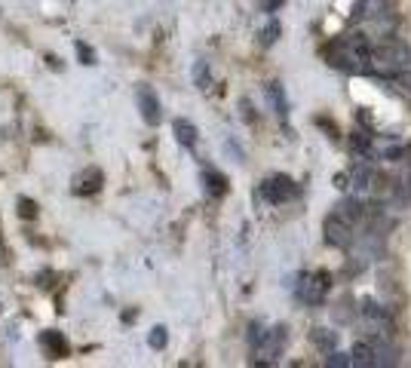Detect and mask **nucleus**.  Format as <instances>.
Listing matches in <instances>:
<instances>
[{
	"instance_id": "obj_8",
	"label": "nucleus",
	"mask_w": 411,
	"mask_h": 368,
	"mask_svg": "<svg viewBox=\"0 0 411 368\" xmlns=\"http://www.w3.org/2000/svg\"><path fill=\"white\" fill-rule=\"evenodd\" d=\"M102 181H104L102 169L89 166V169H83V172L77 175V181H74V190H77V194H96V190L102 187Z\"/></svg>"
},
{
	"instance_id": "obj_1",
	"label": "nucleus",
	"mask_w": 411,
	"mask_h": 368,
	"mask_svg": "<svg viewBox=\"0 0 411 368\" xmlns=\"http://www.w3.org/2000/svg\"><path fill=\"white\" fill-rule=\"evenodd\" d=\"M261 196L267 203H286L291 196H298V184L286 179V175H274V179H267L261 184Z\"/></svg>"
},
{
	"instance_id": "obj_10",
	"label": "nucleus",
	"mask_w": 411,
	"mask_h": 368,
	"mask_svg": "<svg viewBox=\"0 0 411 368\" xmlns=\"http://www.w3.org/2000/svg\"><path fill=\"white\" fill-rule=\"evenodd\" d=\"M203 184H206V194H212V196H224V190H227L224 175L215 172V169H203Z\"/></svg>"
},
{
	"instance_id": "obj_22",
	"label": "nucleus",
	"mask_w": 411,
	"mask_h": 368,
	"mask_svg": "<svg viewBox=\"0 0 411 368\" xmlns=\"http://www.w3.org/2000/svg\"><path fill=\"white\" fill-rule=\"evenodd\" d=\"M0 261H6V249H3V242H0Z\"/></svg>"
},
{
	"instance_id": "obj_5",
	"label": "nucleus",
	"mask_w": 411,
	"mask_h": 368,
	"mask_svg": "<svg viewBox=\"0 0 411 368\" xmlns=\"http://www.w3.org/2000/svg\"><path fill=\"white\" fill-rule=\"evenodd\" d=\"M41 350L49 359H65L71 353V344L62 332H41Z\"/></svg>"
},
{
	"instance_id": "obj_12",
	"label": "nucleus",
	"mask_w": 411,
	"mask_h": 368,
	"mask_svg": "<svg viewBox=\"0 0 411 368\" xmlns=\"http://www.w3.org/2000/svg\"><path fill=\"white\" fill-rule=\"evenodd\" d=\"M350 356H353V365H362V368H366V365H375V350H371L368 344H356Z\"/></svg>"
},
{
	"instance_id": "obj_3",
	"label": "nucleus",
	"mask_w": 411,
	"mask_h": 368,
	"mask_svg": "<svg viewBox=\"0 0 411 368\" xmlns=\"http://www.w3.org/2000/svg\"><path fill=\"white\" fill-rule=\"evenodd\" d=\"M282 347H286V328L280 325V328H274V332H264L261 344H258L255 350H258V356H264V363H274L282 353Z\"/></svg>"
},
{
	"instance_id": "obj_14",
	"label": "nucleus",
	"mask_w": 411,
	"mask_h": 368,
	"mask_svg": "<svg viewBox=\"0 0 411 368\" xmlns=\"http://www.w3.org/2000/svg\"><path fill=\"white\" fill-rule=\"evenodd\" d=\"M166 341H169V334H166V328H163V325L151 328V334H148V344L154 347V350H163V347H166Z\"/></svg>"
},
{
	"instance_id": "obj_2",
	"label": "nucleus",
	"mask_w": 411,
	"mask_h": 368,
	"mask_svg": "<svg viewBox=\"0 0 411 368\" xmlns=\"http://www.w3.org/2000/svg\"><path fill=\"white\" fill-rule=\"evenodd\" d=\"M135 102H138V111H142V120L148 126H157L160 123V98H157V92L151 87H138Z\"/></svg>"
},
{
	"instance_id": "obj_19",
	"label": "nucleus",
	"mask_w": 411,
	"mask_h": 368,
	"mask_svg": "<svg viewBox=\"0 0 411 368\" xmlns=\"http://www.w3.org/2000/svg\"><path fill=\"white\" fill-rule=\"evenodd\" d=\"M362 313H366V317H371V319H387V313H384L381 307L375 304V301H366V304H362Z\"/></svg>"
},
{
	"instance_id": "obj_6",
	"label": "nucleus",
	"mask_w": 411,
	"mask_h": 368,
	"mask_svg": "<svg viewBox=\"0 0 411 368\" xmlns=\"http://www.w3.org/2000/svg\"><path fill=\"white\" fill-rule=\"evenodd\" d=\"M326 242H331V246H347L350 242V221L341 212L326 218Z\"/></svg>"
},
{
	"instance_id": "obj_20",
	"label": "nucleus",
	"mask_w": 411,
	"mask_h": 368,
	"mask_svg": "<svg viewBox=\"0 0 411 368\" xmlns=\"http://www.w3.org/2000/svg\"><path fill=\"white\" fill-rule=\"evenodd\" d=\"M350 363H353V359H347V356H344V353H335V350H331V356H329V365H335V368H344V365H350Z\"/></svg>"
},
{
	"instance_id": "obj_4",
	"label": "nucleus",
	"mask_w": 411,
	"mask_h": 368,
	"mask_svg": "<svg viewBox=\"0 0 411 368\" xmlns=\"http://www.w3.org/2000/svg\"><path fill=\"white\" fill-rule=\"evenodd\" d=\"M326 292H329V273L326 271L307 276L304 286H301V298L307 301V304H320V301L326 298Z\"/></svg>"
},
{
	"instance_id": "obj_15",
	"label": "nucleus",
	"mask_w": 411,
	"mask_h": 368,
	"mask_svg": "<svg viewBox=\"0 0 411 368\" xmlns=\"http://www.w3.org/2000/svg\"><path fill=\"white\" fill-rule=\"evenodd\" d=\"M194 80H197V87H200V89L209 87V65H206V62L194 65Z\"/></svg>"
},
{
	"instance_id": "obj_21",
	"label": "nucleus",
	"mask_w": 411,
	"mask_h": 368,
	"mask_svg": "<svg viewBox=\"0 0 411 368\" xmlns=\"http://www.w3.org/2000/svg\"><path fill=\"white\" fill-rule=\"evenodd\" d=\"M368 179H371V172H368V169H362V172L356 175V187L366 190V187H368Z\"/></svg>"
},
{
	"instance_id": "obj_13",
	"label": "nucleus",
	"mask_w": 411,
	"mask_h": 368,
	"mask_svg": "<svg viewBox=\"0 0 411 368\" xmlns=\"http://www.w3.org/2000/svg\"><path fill=\"white\" fill-rule=\"evenodd\" d=\"M267 95H270V102H274L276 114L286 117V95H282V87H280V83H270V87H267Z\"/></svg>"
},
{
	"instance_id": "obj_18",
	"label": "nucleus",
	"mask_w": 411,
	"mask_h": 368,
	"mask_svg": "<svg viewBox=\"0 0 411 368\" xmlns=\"http://www.w3.org/2000/svg\"><path fill=\"white\" fill-rule=\"evenodd\" d=\"M276 37H280V22H270L267 28L261 31V43L270 46V43H276Z\"/></svg>"
},
{
	"instance_id": "obj_7",
	"label": "nucleus",
	"mask_w": 411,
	"mask_h": 368,
	"mask_svg": "<svg viewBox=\"0 0 411 368\" xmlns=\"http://www.w3.org/2000/svg\"><path fill=\"white\" fill-rule=\"evenodd\" d=\"M375 58L384 65V68H406L408 65V49L399 43H387L375 52Z\"/></svg>"
},
{
	"instance_id": "obj_17",
	"label": "nucleus",
	"mask_w": 411,
	"mask_h": 368,
	"mask_svg": "<svg viewBox=\"0 0 411 368\" xmlns=\"http://www.w3.org/2000/svg\"><path fill=\"white\" fill-rule=\"evenodd\" d=\"M77 56H80V62H83V65H96V49H92L89 43L77 41Z\"/></svg>"
},
{
	"instance_id": "obj_11",
	"label": "nucleus",
	"mask_w": 411,
	"mask_h": 368,
	"mask_svg": "<svg viewBox=\"0 0 411 368\" xmlns=\"http://www.w3.org/2000/svg\"><path fill=\"white\" fill-rule=\"evenodd\" d=\"M310 338H313V344L320 347V350H335L337 347V332H331V328H313L310 332Z\"/></svg>"
},
{
	"instance_id": "obj_16",
	"label": "nucleus",
	"mask_w": 411,
	"mask_h": 368,
	"mask_svg": "<svg viewBox=\"0 0 411 368\" xmlns=\"http://www.w3.org/2000/svg\"><path fill=\"white\" fill-rule=\"evenodd\" d=\"M19 215L22 218H37V203H31L28 196H19Z\"/></svg>"
},
{
	"instance_id": "obj_9",
	"label": "nucleus",
	"mask_w": 411,
	"mask_h": 368,
	"mask_svg": "<svg viewBox=\"0 0 411 368\" xmlns=\"http://www.w3.org/2000/svg\"><path fill=\"white\" fill-rule=\"evenodd\" d=\"M175 138H178V144H181V148H197V126L190 120H175Z\"/></svg>"
}]
</instances>
